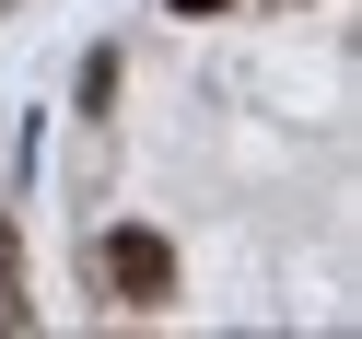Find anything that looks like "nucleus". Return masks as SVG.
I'll return each mask as SVG.
<instances>
[{"label": "nucleus", "instance_id": "nucleus-1", "mask_svg": "<svg viewBox=\"0 0 362 339\" xmlns=\"http://www.w3.org/2000/svg\"><path fill=\"white\" fill-rule=\"evenodd\" d=\"M105 281H117V304H164L175 292V246L152 222H129V234H105Z\"/></svg>", "mask_w": 362, "mask_h": 339}, {"label": "nucleus", "instance_id": "nucleus-2", "mask_svg": "<svg viewBox=\"0 0 362 339\" xmlns=\"http://www.w3.org/2000/svg\"><path fill=\"white\" fill-rule=\"evenodd\" d=\"M164 12H234V0H164Z\"/></svg>", "mask_w": 362, "mask_h": 339}]
</instances>
